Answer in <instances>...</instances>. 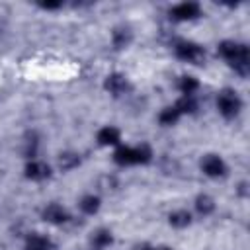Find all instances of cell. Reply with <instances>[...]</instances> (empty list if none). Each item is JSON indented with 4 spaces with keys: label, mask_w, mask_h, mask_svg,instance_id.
I'll list each match as a JSON object with an SVG mask.
<instances>
[{
    "label": "cell",
    "mask_w": 250,
    "mask_h": 250,
    "mask_svg": "<svg viewBox=\"0 0 250 250\" xmlns=\"http://www.w3.org/2000/svg\"><path fill=\"white\" fill-rule=\"evenodd\" d=\"M43 219H45L47 223H53V225H62V223L68 221V213H66L61 205L51 203V205H47V207L43 209Z\"/></svg>",
    "instance_id": "obj_9"
},
{
    "label": "cell",
    "mask_w": 250,
    "mask_h": 250,
    "mask_svg": "<svg viewBox=\"0 0 250 250\" xmlns=\"http://www.w3.org/2000/svg\"><path fill=\"white\" fill-rule=\"evenodd\" d=\"M178 88H180V92H182L184 96H193V92L199 88V82H197L193 76H182Z\"/></svg>",
    "instance_id": "obj_18"
},
{
    "label": "cell",
    "mask_w": 250,
    "mask_h": 250,
    "mask_svg": "<svg viewBox=\"0 0 250 250\" xmlns=\"http://www.w3.org/2000/svg\"><path fill=\"white\" fill-rule=\"evenodd\" d=\"M201 170L207 176H211V178H219V176H225L227 174V164L217 154H207L201 160Z\"/></svg>",
    "instance_id": "obj_6"
},
{
    "label": "cell",
    "mask_w": 250,
    "mask_h": 250,
    "mask_svg": "<svg viewBox=\"0 0 250 250\" xmlns=\"http://www.w3.org/2000/svg\"><path fill=\"white\" fill-rule=\"evenodd\" d=\"M104 86H105V90H107L109 94H113V96H121V94H125V92L129 90L127 78H125L123 74H117V72L109 74V76L105 78Z\"/></svg>",
    "instance_id": "obj_7"
},
{
    "label": "cell",
    "mask_w": 250,
    "mask_h": 250,
    "mask_svg": "<svg viewBox=\"0 0 250 250\" xmlns=\"http://www.w3.org/2000/svg\"><path fill=\"white\" fill-rule=\"evenodd\" d=\"M51 248V240L43 234H31L25 242V250H49Z\"/></svg>",
    "instance_id": "obj_11"
},
{
    "label": "cell",
    "mask_w": 250,
    "mask_h": 250,
    "mask_svg": "<svg viewBox=\"0 0 250 250\" xmlns=\"http://www.w3.org/2000/svg\"><path fill=\"white\" fill-rule=\"evenodd\" d=\"M154 250H172V248H168V246H160V248H154Z\"/></svg>",
    "instance_id": "obj_24"
},
{
    "label": "cell",
    "mask_w": 250,
    "mask_h": 250,
    "mask_svg": "<svg viewBox=\"0 0 250 250\" xmlns=\"http://www.w3.org/2000/svg\"><path fill=\"white\" fill-rule=\"evenodd\" d=\"M152 158V150L146 145L141 146H119L113 152V160L119 166H131V164H146Z\"/></svg>",
    "instance_id": "obj_2"
},
{
    "label": "cell",
    "mask_w": 250,
    "mask_h": 250,
    "mask_svg": "<svg viewBox=\"0 0 250 250\" xmlns=\"http://www.w3.org/2000/svg\"><path fill=\"white\" fill-rule=\"evenodd\" d=\"M199 14H201V10H199V4H195V2H182L170 10V18L178 20V21L195 20V18H199Z\"/></svg>",
    "instance_id": "obj_5"
},
{
    "label": "cell",
    "mask_w": 250,
    "mask_h": 250,
    "mask_svg": "<svg viewBox=\"0 0 250 250\" xmlns=\"http://www.w3.org/2000/svg\"><path fill=\"white\" fill-rule=\"evenodd\" d=\"M219 55L223 59L229 61V64L238 72V74H248L250 68V53L248 47L242 43H234V41H223L217 47Z\"/></svg>",
    "instance_id": "obj_1"
},
{
    "label": "cell",
    "mask_w": 250,
    "mask_h": 250,
    "mask_svg": "<svg viewBox=\"0 0 250 250\" xmlns=\"http://www.w3.org/2000/svg\"><path fill=\"white\" fill-rule=\"evenodd\" d=\"M35 152H37V137H35V135H27L23 154H25L27 158H33V156H35Z\"/></svg>",
    "instance_id": "obj_21"
},
{
    "label": "cell",
    "mask_w": 250,
    "mask_h": 250,
    "mask_svg": "<svg viewBox=\"0 0 250 250\" xmlns=\"http://www.w3.org/2000/svg\"><path fill=\"white\" fill-rule=\"evenodd\" d=\"M111 41H113V47L115 49H123L131 43V31L127 27H117L111 35Z\"/></svg>",
    "instance_id": "obj_12"
},
{
    "label": "cell",
    "mask_w": 250,
    "mask_h": 250,
    "mask_svg": "<svg viewBox=\"0 0 250 250\" xmlns=\"http://www.w3.org/2000/svg\"><path fill=\"white\" fill-rule=\"evenodd\" d=\"M119 141H121V133H119V129H115V127H111V125L100 129V133H98V143L104 145V146L119 145Z\"/></svg>",
    "instance_id": "obj_10"
},
{
    "label": "cell",
    "mask_w": 250,
    "mask_h": 250,
    "mask_svg": "<svg viewBox=\"0 0 250 250\" xmlns=\"http://www.w3.org/2000/svg\"><path fill=\"white\" fill-rule=\"evenodd\" d=\"M80 209H82L86 215L98 213V209H100V197H98V195H84L82 201H80Z\"/></svg>",
    "instance_id": "obj_16"
},
{
    "label": "cell",
    "mask_w": 250,
    "mask_h": 250,
    "mask_svg": "<svg viewBox=\"0 0 250 250\" xmlns=\"http://www.w3.org/2000/svg\"><path fill=\"white\" fill-rule=\"evenodd\" d=\"M217 107H219V111H221L227 119H230V117H234V115L240 111L242 102H240V98L236 96L234 90H223V92H219V96H217Z\"/></svg>",
    "instance_id": "obj_3"
},
{
    "label": "cell",
    "mask_w": 250,
    "mask_h": 250,
    "mask_svg": "<svg viewBox=\"0 0 250 250\" xmlns=\"http://www.w3.org/2000/svg\"><path fill=\"white\" fill-rule=\"evenodd\" d=\"M195 209H197V213H201V215H209V213H213V209H215V201H213V197H209V195H197V199H195Z\"/></svg>",
    "instance_id": "obj_17"
},
{
    "label": "cell",
    "mask_w": 250,
    "mask_h": 250,
    "mask_svg": "<svg viewBox=\"0 0 250 250\" xmlns=\"http://www.w3.org/2000/svg\"><path fill=\"white\" fill-rule=\"evenodd\" d=\"M170 225L176 227V229H186L189 223H191V215L186 211V209H180V211H174L170 213Z\"/></svg>",
    "instance_id": "obj_14"
},
{
    "label": "cell",
    "mask_w": 250,
    "mask_h": 250,
    "mask_svg": "<svg viewBox=\"0 0 250 250\" xmlns=\"http://www.w3.org/2000/svg\"><path fill=\"white\" fill-rule=\"evenodd\" d=\"M174 51H176V57L182 59V61H186V62L199 64L205 59L203 47H199L197 43H191V41H180V43H176Z\"/></svg>",
    "instance_id": "obj_4"
},
{
    "label": "cell",
    "mask_w": 250,
    "mask_h": 250,
    "mask_svg": "<svg viewBox=\"0 0 250 250\" xmlns=\"http://www.w3.org/2000/svg\"><path fill=\"white\" fill-rule=\"evenodd\" d=\"M111 242H113V236H111V232H109V230H105V229L96 230V232H94V236H92V244H94V248H98V250H102V248L109 246Z\"/></svg>",
    "instance_id": "obj_15"
},
{
    "label": "cell",
    "mask_w": 250,
    "mask_h": 250,
    "mask_svg": "<svg viewBox=\"0 0 250 250\" xmlns=\"http://www.w3.org/2000/svg\"><path fill=\"white\" fill-rule=\"evenodd\" d=\"M178 119H180V113H178V109H176L174 105H170V107L162 109V111H160V115H158V121H160L162 125H174Z\"/></svg>",
    "instance_id": "obj_20"
},
{
    "label": "cell",
    "mask_w": 250,
    "mask_h": 250,
    "mask_svg": "<svg viewBox=\"0 0 250 250\" xmlns=\"http://www.w3.org/2000/svg\"><path fill=\"white\" fill-rule=\"evenodd\" d=\"M25 176L29 180L39 182V180H45V178L51 176V168H49V164H45L41 160H31V162L25 164Z\"/></svg>",
    "instance_id": "obj_8"
},
{
    "label": "cell",
    "mask_w": 250,
    "mask_h": 250,
    "mask_svg": "<svg viewBox=\"0 0 250 250\" xmlns=\"http://www.w3.org/2000/svg\"><path fill=\"white\" fill-rule=\"evenodd\" d=\"M78 164H80V156L74 154V152H62V154L59 156V166H61L62 170H72V168H76Z\"/></svg>",
    "instance_id": "obj_19"
},
{
    "label": "cell",
    "mask_w": 250,
    "mask_h": 250,
    "mask_svg": "<svg viewBox=\"0 0 250 250\" xmlns=\"http://www.w3.org/2000/svg\"><path fill=\"white\" fill-rule=\"evenodd\" d=\"M39 6L43 10H57V8H61V2H41Z\"/></svg>",
    "instance_id": "obj_22"
},
{
    "label": "cell",
    "mask_w": 250,
    "mask_h": 250,
    "mask_svg": "<svg viewBox=\"0 0 250 250\" xmlns=\"http://www.w3.org/2000/svg\"><path fill=\"white\" fill-rule=\"evenodd\" d=\"M174 107L178 109L180 115H182V113H195V109H197V102H195L193 96H182V98L174 104Z\"/></svg>",
    "instance_id": "obj_13"
},
{
    "label": "cell",
    "mask_w": 250,
    "mask_h": 250,
    "mask_svg": "<svg viewBox=\"0 0 250 250\" xmlns=\"http://www.w3.org/2000/svg\"><path fill=\"white\" fill-rule=\"evenodd\" d=\"M135 250H154L152 246H148V244H141V246H137Z\"/></svg>",
    "instance_id": "obj_23"
}]
</instances>
